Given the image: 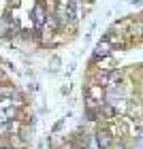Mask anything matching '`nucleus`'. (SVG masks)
<instances>
[{
	"label": "nucleus",
	"instance_id": "obj_1",
	"mask_svg": "<svg viewBox=\"0 0 143 149\" xmlns=\"http://www.w3.org/2000/svg\"><path fill=\"white\" fill-rule=\"evenodd\" d=\"M96 141H98V147H100V149H107L109 145H111V136H109L107 130H100V132L96 134Z\"/></svg>",
	"mask_w": 143,
	"mask_h": 149
},
{
	"label": "nucleus",
	"instance_id": "obj_2",
	"mask_svg": "<svg viewBox=\"0 0 143 149\" xmlns=\"http://www.w3.org/2000/svg\"><path fill=\"white\" fill-rule=\"evenodd\" d=\"M109 51H111V43H109V40H100V43L96 45V49H94V53L100 56V58H105Z\"/></svg>",
	"mask_w": 143,
	"mask_h": 149
},
{
	"label": "nucleus",
	"instance_id": "obj_3",
	"mask_svg": "<svg viewBox=\"0 0 143 149\" xmlns=\"http://www.w3.org/2000/svg\"><path fill=\"white\" fill-rule=\"evenodd\" d=\"M34 24L36 26H43L45 24V9H43V4H41V2L34 6Z\"/></svg>",
	"mask_w": 143,
	"mask_h": 149
},
{
	"label": "nucleus",
	"instance_id": "obj_4",
	"mask_svg": "<svg viewBox=\"0 0 143 149\" xmlns=\"http://www.w3.org/2000/svg\"><path fill=\"white\" fill-rule=\"evenodd\" d=\"M135 149H143V136L137 139V143H135Z\"/></svg>",
	"mask_w": 143,
	"mask_h": 149
}]
</instances>
